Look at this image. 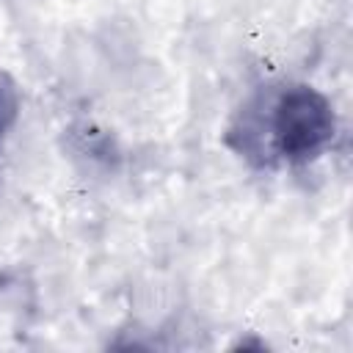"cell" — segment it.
Instances as JSON below:
<instances>
[{
	"mask_svg": "<svg viewBox=\"0 0 353 353\" xmlns=\"http://www.w3.org/2000/svg\"><path fill=\"white\" fill-rule=\"evenodd\" d=\"M334 135L331 102L317 88L292 83L254 97L229 130V143L256 165H273L276 160L309 163L331 146Z\"/></svg>",
	"mask_w": 353,
	"mask_h": 353,
	"instance_id": "obj_1",
	"label": "cell"
},
{
	"mask_svg": "<svg viewBox=\"0 0 353 353\" xmlns=\"http://www.w3.org/2000/svg\"><path fill=\"white\" fill-rule=\"evenodd\" d=\"M17 113H19V94H17V85L8 74L0 72V141L6 138V132L11 130V124L17 121Z\"/></svg>",
	"mask_w": 353,
	"mask_h": 353,
	"instance_id": "obj_2",
	"label": "cell"
}]
</instances>
